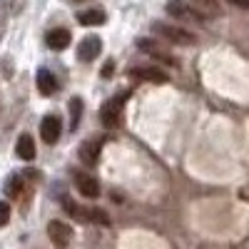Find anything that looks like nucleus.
Masks as SVG:
<instances>
[{
  "label": "nucleus",
  "mask_w": 249,
  "mask_h": 249,
  "mask_svg": "<svg viewBox=\"0 0 249 249\" xmlns=\"http://www.w3.org/2000/svg\"><path fill=\"white\" fill-rule=\"evenodd\" d=\"M102 50V40L97 35H88V37H82L80 40V48H77V57L82 62H92Z\"/></svg>",
  "instance_id": "nucleus-5"
},
{
  "label": "nucleus",
  "mask_w": 249,
  "mask_h": 249,
  "mask_svg": "<svg viewBox=\"0 0 249 249\" xmlns=\"http://www.w3.org/2000/svg\"><path fill=\"white\" fill-rule=\"evenodd\" d=\"M8 222H10V204L0 202V227H5Z\"/></svg>",
  "instance_id": "nucleus-18"
},
{
  "label": "nucleus",
  "mask_w": 249,
  "mask_h": 249,
  "mask_svg": "<svg viewBox=\"0 0 249 249\" xmlns=\"http://www.w3.org/2000/svg\"><path fill=\"white\" fill-rule=\"evenodd\" d=\"M57 88H60V82H57V77L50 70H40L37 72V90L43 95H55Z\"/></svg>",
  "instance_id": "nucleus-10"
},
{
  "label": "nucleus",
  "mask_w": 249,
  "mask_h": 249,
  "mask_svg": "<svg viewBox=\"0 0 249 249\" xmlns=\"http://www.w3.org/2000/svg\"><path fill=\"white\" fill-rule=\"evenodd\" d=\"M15 152H18L20 160H25V162L35 160V142H33V137L30 135H20V140L15 144Z\"/></svg>",
  "instance_id": "nucleus-12"
},
{
  "label": "nucleus",
  "mask_w": 249,
  "mask_h": 249,
  "mask_svg": "<svg viewBox=\"0 0 249 249\" xmlns=\"http://www.w3.org/2000/svg\"><path fill=\"white\" fill-rule=\"evenodd\" d=\"M23 187H25V179L20 177V175H13V177H8V182H5V195L13 197V199H18L20 195H23Z\"/></svg>",
  "instance_id": "nucleus-13"
},
{
  "label": "nucleus",
  "mask_w": 249,
  "mask_h": 249,
  "mask_svg": "<svg viewBox=\"0 0 249 249\" xmlns=\"http://www.w3.org/2000/svg\"><path fill=\"white\" fill-rule=\"evenodd\" d=\"M75 190H77L80 195L90 197V199L100 197V184H97V179L90 177V175H82V172L75 175Z\"/></svg>",
  "instance_id": "nucleus-8"
},
{
  "label": "nucleus",
  "mask_w": 249,
  "mask_h": 249,
  "mask_svg": "<svg viewBox=\"0 0 249 249\" xmlns=\"http://www.w3.org/2000/svg\"><path fill=\"white\" fill-rule=\"evenodd\" d=\"M124 97H127V92H124V95H115L112 100H107L105 105H102L100 117H102V124H105V127H117V124H120V112L124 107Z\"/></svg>",
  "instance_id": "nucleus-2"
},
{
  "label": "nucleus",
  "mask_w": 249,
  "mask_h": 249,
  "mask_svg": "<svg viewBox=\"0 0 249 249\" xmlns=\"http://www.w3.org/2000/svg\"><path fill=\"white\" fill-rule=\"evenodd\" d=\"M135 77L140 80H147V82H155V85H162V82H167V75H164L160 68H135L132 70Z\"/></svg>",
  "instance_id": "nucleus-11"
},
{
  "label": "nucleus",
  "mask_w": 249,
  "mask_h": 249,
  "mask_svg": "<svg viewBox=\"0 0 249 249\" xmlns=\"http://www.w3.org/2000/svg\"><path fill=\"white\" fill-rule=\"evenodd\" d=\"M85 222H95V224H110L107 214L102 212V210H85Z\"/></svg>",
  "instance_id": "nucleus-16"
},
{
  "label": "nucleus",
  "mask_w": 249,
  "mask_h": 249,
  "mask_svg": "<svg viewBox=\"0 0 249 249\" xmlns=\"http://www.w3.org/2000/svg\"><path fill=\"white\" fill-rule=\"evenodd\" d=\"M77 20H80V25H102L105 23V13L102 10H85V13L77 15Z\"/></svg>",
  "instance_id": "nucleus-14"
},
{
  "label": "nucleus",
  "mask_w": 249,
  "mask_h": 249,
  "mask_svg": "<svg viewBox=\"0 0 249 249\" xmlns=\"http://www.w3.org/2000/svg\"><path fill=\"white\" fill-rule=\"evenodd\" d=\"M60 132H62L60 117H55V115L43 117V122H40V137H43L48 144H55V142L60 140Z\"/></svg>",
  "instance_id": "nucleus-7"
},
{
  "label": "nucleus",
  "mask_w": 249,
  "mask_h": 249,
  "mask_svg": "<svg viewBox=\"0 0 249 249\" xmlns=\"http://www.w3.org/2000/svg\"><path fill=\"white\" fill-rule=\"evenodd\" d=\"M48 237L53 239V244H55L57 249H65V247L70 244V239H72V230H70V224L55 219V222L48 224Z\"/></svg>",
  "instance_id": "nucleus-4"
},
{
  "label": "nucleus",
  "mask_w": 249,
  "mask_h": 249,
  "mask_svg": "<svg viewBox=\"0 0 249 249\" xmlns=\"http://www.w3.org/2000/svg\"><path fill=\"white\" fill-rule=\"evenodd\" d=\"M80 117H82V100L80 97H72L70 100V127L72 130H77Z\"/></svg>",
  "instance_id": "nucleus-15"
},
{
  "label": "nucleus",
  "mask_w": 249,
  "mask_h": 249,
  "mask_svg": "<svg viewBox=\"0 0 249 249\" xmlns=\"http://www.w3.org/2000/svg\"><path fill=\"white\" fill-rule=\"evenodd\" d=\"M167 13H170L172 18H179V20H192V23H204V15H202V10L190 8L187 3H182V0H167Z\"/></svg>",
  "instance_id": "nucleus-3"
},
{
  "label": "nucleus",
  "mask_w": 249,
  "mask_h": 249,
  "mask_svg": "<svg viewBox=\"0 0 249 249\" xmlns=\"http://www.w3.org/2000/svg\"><path fill=\"white\" fill-rule=\"evenodd\" d=\"M45 43H48L50 50H65L70 45V33L65 28H53L45 35Z\"/></svg>",
  "instance_id": "nucleus-9"
},
{
  "label": "nucleus",
  "mask_w": 249,
  "mask_h": 249,
  "mask_svg": "<svg viewBox=\"0 0 249 249\" xmlns=\"http://www.w3.org/2000/svg\"><path fill=\"white\" fill-rule=\"evenodd\" d=\"M195 3H197V8H202V10L217 13V3H214V0H195Z\"/></svg>",
  "instance_id": "nucleus-19"
},
{
  "label": "nucleus",
  "mask_w": 249,
  "mask_h": 249,
  "mask_svg": "<svg viewBox=\"0 0 249 249\" xmlns=\"http://www.w3.org/2000/svg\"><path fill=\"white\" fill-rule=\"evenodd\" d=\"M3 30H5V25H3V15H0V37H3Z\"/></svg>",
  "instance_id": "nucleus-20"
},
{
  "label": "nucleus",
  "mask_w": 249,
  "mask_h": 249,
  "mask_svg": "<svg viewBox=\"0 0 249 249\" xmlns=\"http://www.w3.org/2000/svg\"><path fill=\"white\" fill-rule=\"evenodd\" d=\"M25 3H28V0H0V5H3L10 15H18L20 10L25 8Z\"/></svg>",
  "instance_id": "nucleus-17"
},
{
  "label": "nucleus",
  "mask_w": 249,
  "mask_h": 249,
  "mask_svg": "<svg viewBox=\"0 0 249 249\" xmlns=\"http://www.w3.org/2000/svg\"><path fill=\"white\" fill-rule=\"evenodd\" d=\"M152 33H157L162 40H170L177 45H195V35L179 25H167V23H152Z\"/></svg>",
  "instance_id": "nucleus-1"
},
{
  "label": "nucleus",
  "mask_w": 249,
  "mask_h": 249,
  "mask_svg": "<svg viewBox=\"0 0 249 249\" xmlns=\"http://www.w3.org/2000/svg\"><path fill=\"white\" fill-rule=\"evenodd\" d=\"M100 152H102V140L92 137L80 147V162L85 164V167H95L97 160H100Z\"/></svg>",
  "instance_id": "nucleus-6"
}]
</instances>
